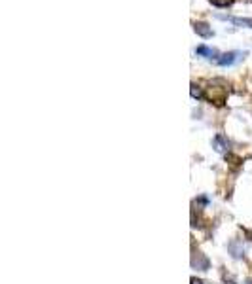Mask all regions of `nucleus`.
<instances>
[{
	"label": "nucleus",
	"mask_w": 252,
	"mask_h": 284,
	"mask_svg": "<svg viewBox=\"0 0 252 284\" xmlns=\"http://www.w3.org/2000/svg\"><path fill=\"white\" fill-rule=\"evenodd\" d=\"M226 97H228V93H226L224 87H209V89L205 91V100L213 102L216 106H222V104L226 102Z\"/></svg>",
	"instance_id": "obj_1"
},
{
	"label": "nucleus",
	"mask_w": 252,
	"mask_h": 284,
	"mask_svg": "<svg viewBox=\"0 0 252 284\" xmlns=\"http://www.w3.org/2000/svg\"><path fill=\"white\" fill-rule=\"evenodd\" d=\"M243 57H245V53H243V51H228V53L220 55L216 63H218L220 66H231V64H235L237 61H241Z\"/></svg>",
	"instance_id": "obj_2"
},
{
	"label": "nucleus",
	"mask_w": 252,
	"mask_h": 284,
	"mask_svg": "<svg viewBox=\"0 0 252 284\" xmlns=\"http://www.w3.org/2000/svg\"><path fill=\"white\" fill-rule=\"evenodd\" d=\"M193 31H195V34H197V36H201V38L215 36L213 27L209 25V23H205V21H195V23H193Z\"/></svg>",
	"instance_id": "obj_3"
},
{
	"label": "nucleus",
	"mask_w": 252,
	"mask_h": 284,
	"mask_svg": "<svg viewBox=\"0 0 252 284\" xmlns=\"http://www.w3.org/2000/svg\"><path fill=\"white\" fill-rule=\"evenodd\" d=\"M192 265L193 267H197L199 271H207V269H209V259L205 258L201 252H197V254H193Z\"/></svg>",
	"instance_id": "obj_4"
},
{
	"label": "nucleus",
	"mask_w": 252,
	"mask_h": 284,
	"mask_svg": "<svg viewBox=\"0 0 252 284\" xmlns=\"http://www.w3.org/2000/svg\"><path fill=\"white\" fill-rule=\"evenodd\" d=\"M213 146H215L216 152H226V150L229 148V140L226 138L224 135H216L215 138H213Z\"/></svg>",
	"instance_id": "obj_5"
},
{
	"label": "nucleus",
	"mask_w": 252,
	"mask_h": 284,
	"mask_svg": "<svg viewBox=\"0 0 252 284\" xmlns=\"http://www.w3.org/2000/svg\"><path fill=\"white\" fill-rule=\"evenodd\" d=\"M195 53L201 55V57H207V59H216V61H218V57H220L215 48H207V46H199V48L195 50Z\"/></svg>",
	"instance_id": "obj_6"
},
{
	"label": "nucleus",
	"mask_w": 252,
	"mask_h": 284,
	"mask_svg": "<svg viewBox=\"0 0 252 284\" xmlns=\"http://www.w3.org/2000/svg\"><path fill=\"white\" fill-rule=\"evenodd\" d=\"M222 19H228L233 25L237 27H247V29H252V17H222Z\"/></svg>",
	"instance_id": "obj_7"
},
{
	"label": "nucleus",
	"mask_w": 252,
	"mask_h": 284,
	"mask_svg": "<svg viewBox=\"0 0 252 284\" xmlns=\"http://www.w3.org/2000/svg\"><path fill=\"white\" fill-rule=\"evenodd\" d=\"M190 93H192L193 99H205V93L201 91V87L197 86V84H192V87H190Z\"/></svg>",
	"instance_id": "obj_8"
},
{
	"label": "nucleus",
	"mask_w": 252,
	"mask_h": 284,
	"mask_svg": "<svg viewBox=\"0 0 252 284\" xmlns=\"http://www.w3.org/2000/svg\"><path fill=\"white\" fill-rule=\"evenodd\" d=\"M211 4H215L218 8H228L233 4V0H211Z\"/></svg>",
	"instance_id": "obj_9"
},
{
	"label": "nucleus",
	"mask_w": 252,
	"mask_h": 284,
	"mask_svg": "<svg viewBox=\"0 0 252 284\" xmlns=\"http://www.w3.org/2000/svg\"><path fill=\"white\" fill-rule=\"evenodd\" d=\"M190 283H192V284H207V283H203V281H199V279H192Z\"/></svg>",
	"instance_id": "obj_10"
},
{
	"label": "nucleus",
	"mask_w": 252,
	"mask_h": 284,
	"mask_svg": "<svg viewBox=\"0 0 252 284\" xmlns=\"http://www.w3.org/2000/svg\"><path fill=\"white\" fill-rule=\"evenodd\" d=\"M247 284H252V279H249V281H247Z\"/></svg>",
	"instance_id": "obj_11"
},
{
	"label": "nucleus",
	"mask_w": 252,
	"mask_h": 284,
	"mask_svg": "<svg viewBox=\"0 0 252 284\" xmlns=\"http://www.w3.org/2000/svg\"><path fill=\"white\" fill-rule=\"evenodd\" d=\"M249 2H252V0H249Z\"/></svg>",
	"instance_id": "obj_12"
}]
</instances>
